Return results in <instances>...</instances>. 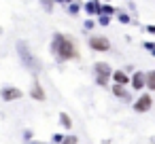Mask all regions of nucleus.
Returning <instances> with one entry per match:
<instances>
[{"label": "nucleus", "instance_id": "nucleus-2", "mask_svg": "<svg viewBox=\"0 0 155 144\" xmlns=\"http://www.w3.org/2000/svg\"><path fill=\"white\" fill-rule=\"evenodd\" d=\"M151 106H153V98H151L149 93H144V95H140L138 102L134 104V110H136V112H147V110H151Z\"/></svg>", "mask_w": 155, "mask_h": 144}, {"label": "nucleus", "instance_id": "nucleus-8", "mask_svg": "<svg viewBox=\"0 0 155 144\" xmlns=\"http://www.w3.org/2000/svg\"><path fill=\"white\" fill-rule=\"evenodd\" d=\"M110 74H113V78H115V83H117V85H127V83H130V78H127V76H125L121 70H117V72H110Z\"/></svg>", "mask_w": 155, "mask_h": 144}, {"label": "nucleus", "instance_id": "nucleus-5", "mask_svg": "<svg viewBox=\"0 0 155 144\" xmlns=\"http://www.w3.org/2000/svg\"><path fill=\"white\" fill-rule=\"evenodd\" d=\"M94 68H96V76H102V78H108V76H110V72H113V70H110V66H108V64H102V62H98Z\"/></svg>", "mask_w": 155, "mask_h": 144}, {"label": "nucleus", "instance_id": "nucleus-10", "mask_svg": "<svg viewBox=\"0 0 155 144\" xmlns=\"http://www.w3.org/2000/svg\"><path fill=\"white\" fill-rule=\"evenodd\" d=\"M60 121H62V125H64L66 129H70V127H72V121H70V117H68L66 112H62V114H60Z\"/></svg>", "mask_w": 155, "mask_h": 144}, {"label": "nucleus", "instance_id": "nucleus-13", "mask_svg": "<svg viewBox=\"0 0 155 144\" xmlns=\"http://www.w3.org/2000/svg\"><path fill=\"white\" fill-rule=\"evenodd\" d=\"M96 83H98V85H102V87H104V85H106V83H108V78H102V76H96Z\"/></svg>", "mask_w": 155, "mask_h": 144}, {"label": "nucleus", "instance_id": "nucleus-6", "mask_svg": "<svg viewBox=\"0 0 155 144\" xmlns=\"http://www.w3.org/2000/svg\"><path fill=\"white\" fill-rule=\"evenodd\" d=\"M30 95H32L34 100H38V102H43V100L47 98V95H45V91H43V87H41V83H34V85H32Z\"/></svg>", "mask_w": 155, "mask_h": 144}, {"label": "nucleus", "instance_id": "nucleus-11", "mask_svg": "<svg viewBox=\"0 0 155 144\" xmlns=\"http://www.w3.org/2000/svg\"><path fill=\"white\" fill-rule=\"evenodd\" d=\"M113 93H115L117 98H125V91H123V85H115V87H113Z\"/></svg>", "mask_w": 155, "mask_h": 144}, {"label": "nucleus", "instance_id": "nucleus-7", "mask_svg": "<svg viewBox=\"0 0 155 144\" xmlns=\"http://www.w3.org/2000/svg\"><path fill=\"white\" fill-rule=\"evenodd\" d=\"M132 87H134V89H142V87H144V74H142V72H138V74L132 76Z\"/></svg>", "mask_w": 155, "mask_h": 144}, {"label": "nucleus", "instance_id": "nucleus-3", "mask_svg": "<svg viewBox=\"0 0 155 144\" xmlns=\"http://www.w3.org/2000/svg\"><path fill=\"white\" fill-rule=\"evenodd\" d=\"M89 47L94 51H108L110 49V43L106 38H102V36H91L89 38Z\"/></svg>", "mask_w": 155, "mask_h": 144}, {"label": "nucleus", "instance_id": "nucleus-1", "mask_svg": "<svg viewBox=\"0 0 155 144\" xmlns=\"http://www.w3.org/2000/svg\"><path fill=\"white\" fill-rule=\"evenodd\" d=\"M51 51L60 57V59H74L79 53H77V47L72 40H68L64 34H55L53 43H51Z\"/></svg>", "mask_w": 155, "mask_h": 144}, {"label": "nucleus", "instance_id": "nucleus-9", "mask_svg": "<svg viewBox=\"0 0 155 144\" xmlns=\"http://www.w3.org/2000/svg\"><path fill=\"white\" fill-rule=\"evenodd\" d=\"M144 87L147 89H155V72H147L144 74Z\"/></svg>", "mask_w": 155, "mask_h": 144}, {"label": "nucleus", "instance_id": "nucleus-4", "mask_svg": "<svg viewBox=\"0 0 155 144\" xmlns=\"http://www.w3.org/2000/svg\"><path fill=\"white\" fill-rule=\"evenodd\" d=\"M0 95H2L5 102H13V100H19V98H21V91H19L17 87H2Z\"/></svg>", "mask_w": 155, "mask_h": 144}, {"label": "nucleus", "instance_id": "nucleus-12", "mask_svg": "<svg viewBox=\"0 0 155 144\" xmlns=\"http://www.w3.org/2000/svg\"><path fill=\"white\" fill-rule=\"evenodd\" d=\"M62 144H77V138H74V136H68V138H62Z\"/></svg>", "mask_w": 155, "mask_h": 144}]
</instances>
